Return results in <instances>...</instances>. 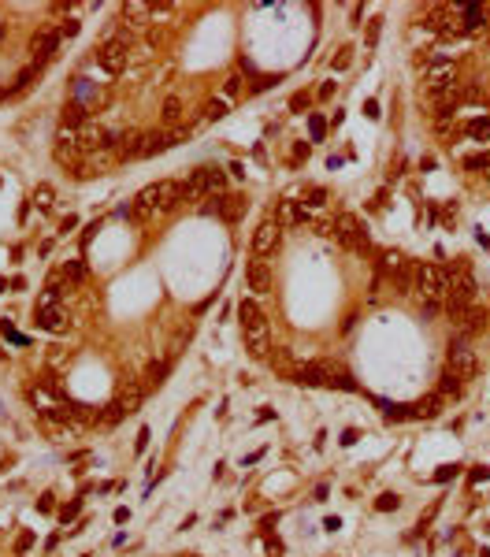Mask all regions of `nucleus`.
<instances>
[{"mask_svg":"<svg viewBox=\"0 0 490 557\" xmlns=\"http://www.w3.org/2000/svg\"><path fill=\"white\" fill-rule=\"evenodd\" d=\"M60 278H67V286H71V283H82V278H85V264H82V260H67V264L60 267Z\"/></svg>","mask_w":490,"mask_h":557,"instance_id":"4be33fe9","label":"nucleus"},{"mask_svg":"<svg viewBox=\"0 0 490 557\" xmlns=\"http://www.w3.org/2000/svg\"><path fill=\"white\" fill-rule=\"evenodd\" d=\"M375 38H379V19H372V26H368V45H375Z\"/></svg>","mask_w":490,"mask_h":557,"instance_id":"a19ab883","label":"nucleus"},{"mask_svg":"<svg viewBox=\"0 0 490 557\" xmlns=\"http://www.w3.org/2000/svg\"><path fill=\"white\" fill-rule=\"evenodd\" d=\"M309 134H312V142H323V134H327V123L320 119V115H309Z\"/></svg>","mask_w":490,"mask_h":557,"instance_id":"7c9ffc66","label":"nucleus"},{"mask_svg":"<svg viewBox=\"0 0 490 557\" xmlns=\"http://www.w3.org/2000/svg\"><path fill=\"white\" fill-rule=\"evenodd\" d=\"M483 479H490V468H475V472H472V483H483Z\"/></svg>","mask_w":490,"mask_h":557,"instance_id":"79ce46f5","label":"nucleus"},{"mask_svg":"<svg viewBox=\"0 0 490 557\" xmlns=\"http://www.w3.org/2000/svg\"><path fill=\"white\" fill-rule=\"evenodd\" d=\"M401 506V498L398 494H379V501H375V509L379 513H390V509H398Z\"/></svg>","mask_w":490,"mask_h":557,"instance_id":"2f4dec72","label":"nucleus"},{"mask_svg":"<svg viewBox=\"0 0 490 557\" xmlns=\"http://www.w3.org/2000/svg\"><path fill=\"white\" fill-rule=\"evenodd\" d=\"M331 234L345 245V249H357V253L368 249V231H364V223L357 219V216H350V212H342V216L331 223Z\"/></svg>","mask_w":490,"mask_h":557,"instance_id":"20e7f679","label":"nucleus"},{"mask_svg":"<svg viewBox=\"0 0 490 557\" xmlns=\"http://www.w3.org/2000/svg\"><path fill=\"white\" fill-rule=\"evenodd\" d=\"M74 227H79V219H74V216H63V223H60V231H74Z\"/></svg>","mask_w":490,"mask_h":557,"instance_id":"49530a36","label":"nucleus"},{"mask_svg":"<svg viewBox=\"0 0 490 557\" xmlns=\"http://www.w3.org/2000/svg\"><path fill=\"white\" fill-rule=\"evenodd\" d=\"M209 197V178H204V167L190 171V178L182 182V201H201Z\"/></svg>","mask_w":490,"mask_h":557,"instance_id":"f3484780","label":"nucleus"},{"mask_svg":"<svg viewBox=\"0 0 490 557\" xmlns=\"http://www.w3.org/2000/svg\"><path fill=\"white\" fill-rule=\"evenodd\" d=\"M304 219H309V212H304V205H297V201H282L279 205V216H275L279 227H297Z\"/></svg>","mask_w":490,"mask_h":557,"instance_id":"a211bd4d","label":"nucleus"},{"mask_svg":"<svg viewBox=\"0 0 490 557\" xmlns=\"http://www.w3.org/2000/svg\"><path fill=\"white\" fill-rule=\"evenodd\" d=\"M79 509H82V501L74 498L71 506H63V509H60V520H63V524H67V520H74V517H79Z\"/></svg>","mask_w":490,"mask_h":557,"instance_id":"473e14b6","label":"nucleus"},{"mask_svg":"<svg viewBox=\"0 0 490 557\" xmlns=\"http://www.w3.org/2000/svg\"><path fill=\"white\" fill-rule=\"evenodd\" d=\"M179 205H182V182H175V178L156 182V208L160 212H175Z\"/></svg>","mask_w":490,"mask_h":557,"instance_id":"4468645a","label":"nucleus"},{"mask_svg":"<svg viewBox=\"0 0 490 557\" xmlns=\"http://www.w3.org/2000/svg\"><path fill=\"white\" fill-rule=\"evenodd\" d=\"M442 398H450V394H453V398H457V394H461V379H457L453 376V372H446V376H442Z\"/></svg>","mask_w":490,"mask_h":557,"instance_id":"cd10ccee","label":"nucleus"},{"mask_svg":"<svg viewBox=\"0 0 490 557\" xmlns=\"http://www.w3.org/2000/svg\"><path fill=\"white\" fill-rule=\"evenodd\" d=\"M450 85H457V63H431L427 90H431V93H446Z\"/></svg>","mask_w":490,"mask_h":557,"instance_id":"ddd939ff","label":"nucleus"},{"mask_svg":"<svg viewBox=\"0 0 490 557\" xmlns=\"http://www.w3.org/2000/svg\"><path fill=\"white\" fill-rule=\"evenodd\" d=\"M204 178H209V194H223V186H227V178H223V171H215V167H204Z\"/></svg>","mask_w":490,"mask_h":557,"instance_id":"a878e982","label":"nucleus"},{"mask_svg":"<svg viewBox=\"0 0 490 557\" xmlns=\"http://www.w3.org/2000/svg\"><path fill=\"white\" fill-rule=\"evenodd\" d=\"M364 112H368V119H379V104H375V101H368Z\"/></svg>","mask_w":490,"mask_h":557,"instance_id":"a18cd8bd","label":"nucleus"},{"mask_svg":"<svg viewBox=\"0 0 490 557\" xmlns=\"http://www.w3.org/2000/svg\"><path fill=\"white\" fill-rule=\"evenodd\" d=\"M74 34H79V19H67V23L60 26V41H63V38H74Z\"/></svg>","mask_w":490,"mask_h":557,"instance_id":"f704fd0d","label":"nucleus"},{"mask_svg":"<svg viewBox=\"0 0 490 557\" xmlns=\"http://www.w3.org/2000/svg\"><path fill=\"white\" fill-rule=\"evenodd\" d=\"M238 324H242V331H249V327H256V324H264V313H260V305L256 301H245L238 305Z\"/></svg>","mask_w":490,"mask_h":557,"instance_id":"aec40b11","label":"nucleus"},{"mask_svg":"<svg viewBox=\"0 0 490 557\" xmlns=\"http://www.w3.org/2000/svg\"><path fill=\"white\" fill-rule=\"evenodd\" d=\"M293 383H301V387H338V390H357L353 376H345L342 368H334V364H327V360L301 364V368L293 372Z\"/></svg>","mask_w":490,"mask_h":557,"instance_id":"f03ea898","label":"nucleus"},{"mask_svg":"<svg viewBox=\"0 0 490 557\" xmlns=\"http://www.w3.org/2000/svg\"><path fill=\"white\" fill-rule=\"evenodd\" d=\"M34 324L41 331H52V335H63L67 331V316H63L60 305H49V308H34Z\"/></svg>","mask_w":490,"mask_h":557,"instance_id":"2eb2a0df","label":"nucleus"},{"mask_svg":"<svg viewBox=\"0 0 490 557\" xmlns=\"http://www.w3.org/2000/svg\"><path fill=\"white\" fill-rule=\"evenodd\" d=\"M457 476V465H446L442 472H434V479H439V483H446V479H453Z\"/></svg>","mask_w":490,"mask_h":557,"instance_id":"4c0bfd02","label":"nucleus"},{"mask_svg":"<svg viewBox=\"0 0 490 557\" xmlns=\"http://www.w3.org/2000/svg\"><path fill=\"white\" fill-rule=\"evenodd\" d=\"M141 398H145V387H138V383H130V387L119 394V398L108 405V413H104V424H115V420H123V416H130V413H138V405H141Z\"/></svg>","mask_w":490,"mask_h":557,"instance_id":"423d86ee","label":"nucleus"},{"mask_svg":"<svg viewBox=\"0 0 490 557\" xmlns=\"http://www.w3.org/2000/svg\"><path fill=\"white\" fill-rule=\"evenodd\" d=\"M412 290H416L420 305H446L450 297V272L439 264H416L412 267Z\"/></svg>","mask_w":490,"mask_h":557,"instance_id":"f257e3e1","label":"nucleus"},{"mask_svg":"<svg viewBox=\"0 0 490 557\" xmlns=\"http://www.w3.org/2000/svg\"><path fill=\"white\" fill-rule=\"evenodd\" d=\"M238 90H242V78H227V85H223L227 97H231V93H238Z\"/></svg>","mask_w":490,"mask_h":557,"instance_id":"ea45409f","label":"nucleus"},{"mask_svg":"<svg viewBox=\"0 0 490 557\" xmlns=\"http://www.w3.org/2000/svg\"><path fill=\"white\" fill-rule=\"evenodd\" d=\"M52 506H56L52 494H41V498H38V509H41V513H52Z\"/></svg>","mask_w":490,"mask_h":557,"instance_id":"58836bf2","label":"nucleus"},{"mask_svg":"<svg viewBox=\"0 0 490 557\" xmlns=\"http://www.w3.org/2000/svg\"><path fill=\"white\" fill-rule=\"evenodd\" d=\"M38 63H30V67H23V71H19V78H15V85H12V93H23V90H30V82H34L38 78ZM12 93H8V97H12Z\"/></svg>","mask_w":490,"mask_h":557,"instance_id":"5701e85b","label":"nucleus"},{"mask_svg":"<svg viewBox=\"0 0 490 557\" xmlns=\"http://www.w3.org/2000/svg\"><path fill=\"white\" fill-rule=\"evenodd\" d=\"M149 15H152V4H126V8H123V19H130L134 26H141Z\"/></svg>","mask_w":490,"mask_h":557,"instance_id":"412c9836","label":"nucleus"},{"mask_svg":"<svg viewBox=\"0 0 490 557\" xmlns=\"http://www.w3.org/2000/svg\"><path fill=\"white\" fill-rule=\"evenodd\" d=\"M34 205H38V208H49V205H52V186H49V182H41V186L34 190Z\"/></svg>","mask_w":490,"mask_h":557,"instance_id":"c756f323","label":"nucleus"},{"mask_svg":"<svg viewBox=\"0 0 490 557\" xmlns=\"http://www.w3.org/2000/svg\"><path fill=\"white\" fill-rule=\"evenodd\" d=\"M130 45H134L130 30H119V34H112L101 49H97V63H101L108 74H119L126 67V60H130Z\"/></svg>","mask_w":490,"mask_h":557,"instance_id":"7ed1b4c3","label":"nucleus"},{"mask_svg":"<svg viewBox=\"0 0 490 557\" xmlns=\"http://www.w3.org/2000/svg\"><path fill=\"white\" fill-rule=\"evenodd\" d=\"M446 364H450V372L457 379H472L475 376V368H479V360H475V349L468 346L464 338H457V342H450V353H446Z\"/></svg>","mask_w":490,"mask_h":557,"instance_id":"39448f33","label":"nucleus"},{"mask_svg":"<svg viewBox=\"0 0 490 557\" xmlns=\"http://www.w3.org/2000/svg\"><path fill=\"white\" fill-rule=\"evenodd\" d=\"M163 376H168V360H156V364H149V372H145V390L152 387H160Z\"/></svg>","mask_w":490,"mask_h":557,"instance_id":"b1692460","label":"nucleus"},{"mask_svg":"<svg viewBox=\"0 0 490 557\" xmlns=\"http://www.w3.org/2000/svg\"><path fill=\"white\" fill-rule=\"evenodd\" d=\"M331 93H334V82H323V85H320V97L327 101V97H331Z\"/></svg>","mask_w":490,"mask_h":557,"instance_id":"de8ad7c7","label":"nucleus"},{"mask_svg":"<svg viewBox=\"0 0 490 557\" xmlns=\"http://www.w3.org/2000/svg\"><path fill=\"white\" fill-rule=\"evenodd\" d=\"M245 349H249V357H253V360H268V353H271V331H268V319L245 331Z\"/></svg>","mask_w":490,"mask_h":557,"instance_id":"9b49d317","label":"nucleus"},{"mask_svg":"<svg viewBox=\"0 0 490 557\" xmlns=\"http://www.w3.org/2000/svg\"><path fill=\"white\" fill-rule=\"evenodd\" d=\"M56 49H60V30H38L34 41H30V52H34L38 67H45V63L56 56Z\"/></svg>","mask_w":490,"mask_h":557,"instance_id":"1a4fd4ad","label":"nucleus"},{"mask_svg":"<svg viewBox=\"0 0 490 557\" xmlns=\"http://www.w3.org/2000/svg\"><path fill=\"white\" fill-rule=\"evenodd\" d=\"M271 283H275V275H271V264L264 260V256H253V260L245 264V286L260 297V294H271Z\"/></svg>","mask_w":490,"mask_h":557,"instance_id":"0eeeda50","label":"nucleus"},{"mask_svg":"<svg viewBox=\"0 0 490 557\" xmlns=\"http://www.w3.org/2000/svg\"><path fill=\"white\" fill-rule=\"evenodd\" d=\"M223 115H227V104H223V101H212V104H209V119H223Z\"/></svg>","mask_w":490,"mask_h":557,"instance_id":"c9c22d12","label":"nucleus"},{"mask_svg":"<svg viewBox=\"0 0 490 557\" xmlns=\"http://www.w3.org/2000/svg\"><path fill=\"white\" fill-rule=\"evenodd\" d=\"M464 131H468V138H475V142H490V119H472Z\"/></svg>","mask_w":490,"mask_h":557,"instance_id":"393cba45","label":"nucleus"},{"mask_svg":"<svg viewBox=\"0 0 490 557\" xmlns=\"http://www.w3.org/2000/svg\"><path fill=\"white\" fill-rule=\"evenodd\" d=\"M323 528H327V531H338V528H342V520H338V517H327V520H323Z\"/></svg>","mask_w":490,"mask_h":557,"instance_id":"c03bdc74","label":"nucleus"},{"mask_svg":"<svg viewBox=\"0 0 490 557\" xmlns=\"http://www.w3.org/2000/svg\"><path fill=\"white\" fill-rule=\"evenodd\" d=\"M156 186H145L141 194L134 197V205H130V219H138V223H149V219H156Z\"/></svg>","mask_w":490,"mask_h":557,"instance_id":"f8f14e48","label":"nucleus"},{"mask_svg":"<svg viewBox=\"0 0 490 557\" xmlns=\"http://www.w3.org/2000/svg\"><path fill=\"white\" fill-rule=\"evenodd\" d=\"M93 231H101V223H90V227H85V234H82V245H90V238H93Z\"/></svg>","mask_w":490,"mask_h":557,"instance_id":"37998d69","label":"nucleus"},{"mask_svg":"<svg viewBox=\"0 0 490 557\" xmlns=\"http://www.w3.org/2000/svg\"><path fill=\"white\" fill-rule=\"evenodd\" d=\"M450 324L461 331V335H475V331H483L487 327V308H479V305H468L461 308V313H453L450 316Z\"/></svg>","mask_w":490,"mask_h":557,"instance_id":"9d476101","label":"nucleus"},{"mask_svg":"<svg viewBox=\"0 0 490 557\" xmlns=\"http://www.w3.org/2000/svg\"><path fill=\"white\" fill-rule=\"evenodd\" d=\"M186 557H190V554H186Z\"/></svg>","mask_w":490,"mask_h":557,"instance_id":"09e8293b","label":"nucleus"},{"mask_svg":"<svg viewBox=\"0 0 490 557\" xmlns=\"http://www.w3.org/2000/svg\"><path fill=\"white\" fill-rule=\"evenodd\" d=\"M290 108H293V112L309 108V93H293V97H290Z\"/></svg>","mask_w":490,"mask_h":557,"instance_id":"e433bc0d","label":"nucleus"},{"mask_svg":"<svg viewBox=\"0 0 490 557\" xmlns=\"http://www.w3.org/2000/svg\"><path fill=\"white\" fill-rule=\"evenodd\" d=\"M279 242H282V227H279V223H271V219H264V223H260V227L253 231V256L275 253Z\"/></svg>","mask_w":490,"mask_h":557,"instance_id":"6e6552de","label":"nucleus"},{"mask_svg":"<svg viewBox=\"0 0 490 557\" xmlns=\"http://www.w3.org/2000/svg\"><path fill=\"white\" fill-rule=\"evenodd\" d=\"M442 394H427L423 401L412 405V416H423V420H434V416H442Z\"/></svg>","mask_w":490,"mask_h":557,"instance_id":"6ab92c4d","label":"nucleus"},{"mask_svg":"<svg viewBox=\"0 0 490 557\" xmlns=\"http://www.w3.org/2000/svg\"><path fill=\"white\" fill-rule=\"evenodd\" d=\"M350 52H353V49H342L338 56H334V71H345V67L353 63V56H350Z\"/></svg>","mask_w":490,"mask_h":557,"instance_id":"72a5a7b5","label":"nucleus"},{"mask_svg":"<svg viewBox=\"0 0 490 557\" xmlns=\"http://www.w3.org/2000/svg\"><path fill=\"white\" fill-rule=\"evenodd\" d=\"M119 160H138V156H145V134H138V131H126V134H119Z\"/></svg>","mask_w":490,"mask_h":557,"instance_id":"dca6fc26","label":"nucleus"},{"mask_svg":"<svg viewBox=\"0 0 490 557\" xmlns=\"http://www.w3.org/2000/svg\"><path fill=\"white\" fill-rule=\"evenodd\" d=\"M179 115H182V101H179V97H168V101H163V119L175 123Z\"/></svg>","mask_w":490,"mask_h":557,"instance_id":"c85d7f7f","label":"nucleus"},{"mask_svg":"<svg viewBox=\"0 0 490 557\" xmlns=\"http://www.w3.org/2000/svg\"><path fill=\"white\" fill-rule=\"evenodd\" d=\"M304 205H309V208H323V205H327V190H323V186H309Z\"/></svg>","mask_w":490,"mask_h":557,"instance_id":"bb28decb","label":"nucleus"}]
</instances>
